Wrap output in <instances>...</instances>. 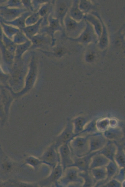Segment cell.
I'll return each instance as SVG.
<instances>
[{"instance_id": "obj_1", "label": "cell", "mask_w": 125, "mask_h": 187, "mask_svg": "<svg viewBox=\"0 0 125 187\" xmlns=\"http://www.w3.org/2000/svg\"><path fill=\"white\" fill-rule=\"evenodd\" d=\"M66 8V6L64 4H61L60 6L59 9V12L61 14H63L65 11Z\"/></svg>"}, {"instance_id": "obj_2", "label": "cell", "mask_w": 125, "mask_h": 187, "mask_svg": "<svg viewBox=\"0 0 125 187\" xmlns=\"http://www.w3.org/2000/svg\"><path fill=\"white\" fill-rule=\"evenodd\" d=\"M104 175L103 172L100 170H97L95 171V175L97 178H102Z\"/></svg>"}, {"instance_id": "obj_3", "label": "cell", "mask_w": 125, "mask_h": 187, "mask_svg": "<svg viewBox=\"0 0 125 187\" xmlns=\"http://www.w3.org/2000/svg\"><path fill=\"white\" fill-rule=\"evenodd\" d=\"M100 144V142L98 140L94 141L92 143V147L94 149L98 148L99 147Z\"/></svg>"}, {"instance_id": "obj_4", "label": "cell", "mask_w": 125, "mask_h": 187, "mask_svg": "<svg viewBox=\"0 0 125 187\" xmlns=\"http://www.w3.org/2000/svg\"><path fill=\"white\" fill-rule=\"evenodd\" d=\"M76 177V174L74 172H71L69 175V178L70 180H72L75 179Z\"/></svg>"}, {"instance_id": "obj_5", "label": "cell", "mask_w": 125, "mask_h": 187, "mask_svg": "<svg viewBox=\"0 0 125 187\" xmlns=\"http://www.w3.org/2000/svg\"><path fill=\"white\" fill-rule=\"evenodd\" d=\"M84 144V141L81 139L78 140L77 142V146L79 147H82Z\"/></svg>"}, {"instance_id": "obj_6", "label": "cell", "mask_w": 125, "mask_h": 187, "mask_svg": "<svg viewBox=\"0 0 125 187\" xmlns=\"http://www.w3.org/2000/svg\"><path fill=\"white\" fill-rule=\"evenodd\" d=\"M104 161L103 159L99 158L96 160L95 164L97 165H100L102 164L103 163Z\"/></svg>"}, {"instance_id": "obj_7", "label": "cell", "mask_w": 125, "mask_h": 187, "mask_svg": "<svg viewBox=\"0 0 125 187\" xmlns=\"http://www.w3.org/2000/svg\"><path fill=\"white\" fill-rule=\"evenodd\" d=\"M60 173V171L59 169H57L54 173V179L56 178L59 175Z\"/></svg>"}, {"instance_id": "obj_8", "label": "cell", "mask_w": 125, "mask_h": 187, "mask_svg": "<svg viewBox=\"0 0 125 187\" xmlns=\"http://www.w3.org/2000/svg\"><path fill=\"white\" fill-rule=\"evenodd\" d=\"M71 136V134L70 133H68L65 134V136H64V139L65 140H67L69 139V138H70Z\"/></svg>"}, {"instance_id": "obj_9", "label": "cell", "mask_w": 125, "mask_h": 187, "mask_svg": "<svg viewBox=\"0 0 125 187\" xmlns=\"http://www.w3.org/2000/svg\"><path fill=\"white\" fill-rule=\"evenodd\" d=\"M113 166H109L108 168V170L109 172L111 173H112L114 172V169Z\"/></svg>"}, {"instance_id": "obj_10", "label": "cell", "mask_w": 125, "mask_h": 187, "mask_svg": "<svg viewBox=\"0 0 125 187\" xmlns=\"http://www.w3.org/2000/svg\"><path fill=\"white\" fill-rule=\"evenodd\" d=\"M63 153L65 155H67L68 153V149L66 147H65L63 150Z\"/></svg>"}, {"instance_id": "obj_11", "label": "cell", "mask_w": 125, "mask_h": 187, "mask_svg": "<svg viewBox=\"0 0 125 187\" xmlns=\"http://www.w3.org/2000/svg\"><path fill=\"white\" fill-rule=\"evenodd\" d=\"M106 154L109 156L112 154L111 150V149H108L106 152Z\"/></svg>"}, {"instance_id": "obj_12", "label": "cell", "mask_w": 125, "mask_h": 187, "mask_svg": "<svg viewBox=\"0 0 125 187\" xmlns=\"http://www.w3.org/2000/svg\"><path fill=\"white\" fill-rule=\"evenodd\" d=\"M119 160L120 162L121 163H124V160L123 157L122 156H120L119 158Z\"/></svg>"}, {"instance_id": "obj_13", "label": "cell", "mask_w": 125, "mask_h": 187, "mask_svg": "<svg viewBox=\"0 0 125 187\" xmlns=\"http://www.w3.org/2000/svg\"><path fill=\"white\" fill-rule=\"evenodd\" d=\"M69 26L70 28H72L74 27V25L72 23L70 22L69 24Z\"/></svg>"}, {"instance_id": "obj_14", "label": "cell", "mask_w": 125, "mask_h": 187, "mask_svg": "<svg viewBox=\"0 0 125 187\" xmlns=\"http://www.w3.org/2000/svg\"><path fill=\"white\" fill-rule=\"evenodd\" d=\"M63 51L62 49H59L57 51V54H62L63 52Z\"/></svg>"}, {"instance_id": "obj_15", "label": "cell", "mask_w": 125, "mask_h": 187, "mask_svg": "<svg viewBox=\"0 0 125 187\" xmlns=\"http://www.w3.org/2000/svg\"><path fill=\"white\" fill-rule=\"evenodd\" d=\"M89 35L88 34H85L84 37H83V39L84 40H87L89 38Z\"/></svg>"}, {"instance_id": "obj_16", "label": "cell", "mask_w": 125, "mask_h": 187, "mask_svg": "<svg viewBox=\"0 0 125 187\" xmlns=\"http://www.w3.org/2000/svg\"><path fill=\"white\" fill-rule=\"evenodd\" d=\"M78 164L79 166H83L85 164L84 162H83L82 161H79V162Z\"/></svg>"}, {"instance_id": "obj_17", "label": "cell", "mask_w": 125, "mask_h": 187, "mask_svg": "<svg viewBox=\"0 0 125 187\" xmlns=\"http://www.w3.org/2000/svg\"><path fill=\"white\" fill-rule=\"evenodd\" d=\"M115 183L113 182H112L110 183V185L111 186H114L115 185Z\"/></svg>"}, {"instance_id": "obj_18", "label": "cell", "mask_w": 125, "mask_h": 187, "mask_svg": "<svg viewBox=\"0 0 125 187\" xmlns=\"http://www.w3.org/2000/svg\"><path fill=\"white\" fill-rule=\"evenodd\" d=\"M93 56L92 55H90L88 56V58L89 59H92L93 58Z\"/></svg>"}]
</instances>
